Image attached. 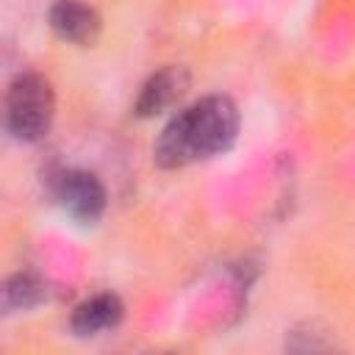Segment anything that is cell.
<instances>
[{"instance_id":"6da1fadb","label":"cell","mask_w":355,"mask_h":355,"mask_svg":"<svg viewBox=\"0 0 355 355\" xmlns=\"http://www.w3.org/2000/svg\"><path fill=\"white\" fill-rule=\"evenodd\" d=\"M239 133V111L230 97L211 94L178 111L155 139L153 158L161 169H180L225 153Z\"/></svg>"},{"instance_id":"7a4b0ae2","label":"cell","mask_w":355,"mask_h":355,"mask_svg":"<svg viewBox=\"0 0 355 355\" xmlns=\"http://www.w3.org/2000/svg\"><path fill=\"white\" fill-rule=\"evenodd\" d=\"M53 89L50 80L36 72H22L6 92V128L19 141H39L53 125Z\"/></svg>"},{"instance_id":"3957f363","label":"cell","mask_w":355,"mask_h":355,"mask_svg":"<svg viewBox=\"0 0 355 355\" xmlns=\"http://www.w3.org/2000/svg\"><path fill=\"white\" fill-rule=\"evenodd\" d=\"M53 194L58 205L83 225H92L105 211V189L94 172L86 169H61L53 178Z\"/></svg>"},{"instance_id":"277c9868","label":"cell","mask_w":355,"mask_h":355,"mask_svg":"<svg viewBox=\"0 0 355 355\" xmlns=\"http://www.w3.org/2000/svg\"><path fill=\"white\" fill-rule=\"evenodd\" d=\"M53 33L69 44H92L100 36V14L83 0H55L47 11Z\"/></svg>"},{"instance_id":"5b68a950","label":"cell","mask_w":355,"mask_h":355,"mask_svg":"<svg viewBox=\"0 0 355 355\" xmlns=\"http://www.w3.org/2000/svg\"><path fill=\"white\" fill-rule=\"evenodd\" d=\"M186 89H189V72L183 67H164L144 80L133 108L139 116H155L169 105H175L186 94Z\"/></svg>"},{"instance_id":"8992f818","label":"cell","mask_w":355,"mask_h":355,"mask_svg":"<svg viewBox=\"0 0 355 355\" xmlns=\"http://www.w3.org/2000/svg\"><path fill=\"white\" fill-rule=\"evenodd\" d=\"M122 300L116 294H94L89 300H83L72 316H69V327L75 336H97L103 330H111L122 322Z\"/></svg>"},{"instance_id":"52a82bcc","label":"cell","mask_w":355,"mask_h":355,"mask_svg":"<svg viewBox=\"0 0 355 355\" xmlns=\"http://www.w3.org/2000/svg\"><path fill=\"white\" fill-rule=\"evenodd\" d=\"M42 300H47V286L33 272H19V275L8 277L3 286V311L6 313L28 311V308L39 305Z\"/></svg>"}]
</instances>
